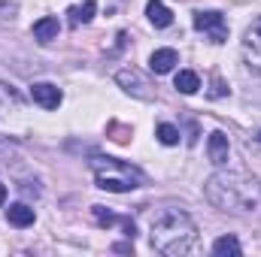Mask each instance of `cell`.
Returning <instances> with one entry per match:
<instances>
[{
	"instance_id": "obj_4",
	"label": "cell",
	"mask_w": 261,
	"mask_h": 257,
	"mask_svg": "<svg viewBox=\"0 0 261 257\" xmlns=\"http://www.w3.org/2000/svg\"><path fill=\"white\" fill-rule=\"evenodd\" d=\"M195 27L200 34H206L213 43H225L228 40V21L216 9H200V12H195Z\"/></svg>"
},
{
	"instance_id": "obj_12",
	"label": "cell",
	"mask_w": 261,
	"mask_h": 257,
	"mask_svg": "<svg viewBox=\"0 0 261 257\" xmlns=\"http://www.w3.org/2000/svg\"><path fill=\"white\" fill-rule=\"evenodd\" d=\"M58 30H61V24H58V18H52V15H46V18H40V21L34 24V37H37L40 43L58 40Z\"/></svg>"
},
{
	"instance_id": "obj_5",
	"label": "cell",
	"mask_w": 261,
	"mask_h": 257,
	"mask_svg": "<svg viewBox=\"0 0 261 257\" xmlns=\"http://www.w3.org/2000/svg\"><path fill=\"white\" fill-rule=\"evenodd\" d=\"M116 82L128 91V94H134V97H140V100H152L155 94H152V85L146 82V76L140 73V70H119L116 73Z\"/></svg>"
},
{
	"instance_id": "obj_13",
	"label": "cell",
	"mask_w": 261,
	"mask_h": 257,
	"mask_svg": "<svg viewBox=\"0 0 261 257\" xmlns=\"http://www.w3.org/2000/svg\"><path fill=\"white\" fill-rule=\"evenodd\" d=\"M6 221L15 224V227H31V224H34V209L24 206V203H12V206L6 209Z\"/></svg>"
},
{
	"instance_id": "obj_2",
	"label": "cell",
	"mask_w": 261,
	"mask_h": 257,
	"mask_svg": "<svg viewBox=\"0 0 261 257\" xmlns=\"http://www.w3.org/2000/svg\"><path fill=\"white\" fill-rule=\"evenodd\" d=\"M149 242L155 251L161 254H189L197 245V227L195 221L179 212V209H164L161 215L152 218V230H149Z\"/></svg>"
},
{
	"instance_id": "obj_17",
	"label": "cell",
	"mask_w": 261,
	"mask_h": 257,
	"mask_svg": "<svg viewBox=\"0 0 261 257\" xmlns=\"http://www.w3.org/2000/svg\"><path fill=\"white\" fill-rule=\"evenodd\" d=\"M158 139L164 145H176L179 142V130L173 127V124H158Z\"/></svg>"
},
{
	"instance_id": "obj_11",
	"label": "cell",
	"mask_w": 261,
	"mask_h": 257,
	"mask_svg": "<svg viewBox=\"0 0 261 257\" xmlns=\"http://www.w3.org/2000/svg\"><path fill=\"white\" fill-rule=\"evenodd\" d=\"M146 15H149V21H152L155 27H170V24H173V12H170L161 0H149V3H146Z\"/></svg>"
},
{
	"instance_id": "obj_3",
	"label": "cell",
	"mask_w": 261,
	"mask_h": 257,
	"mask_svg": "<svg viewBox=\"0 0 261 257\" xmlns=\"http://www.w3.org/2000/svg\"><path fill=\"white\" fill-rule=\"evenodd\" d=\"M91 173H94L97 188L113 191V194H125L143 185V173L140 170H134L130 164H122L116 157H103V154L91 157Z\"/></svg>"
},
{
	"instance_id": "obj_1",
	"label": "cell",
	"mask_w": 261,
	"mask_h": 257,
	"mask_svg": "<svg viewBox=\"0 0 261 257\" xmlns=\"http://www.w3.org/2000/svg\"><path fill=\"white\" fill-rule=\"evenodd\" d=\"M206 200L222 212H258L261 185L246 173H213L203 185Z\"/></svg>"
},
{
	"instance_id": "obj_8",
	"label": "cell",
	"mask_w": 261,
	"mask_h": 257,
	"mask_svg": "<svg viewBox=\"0 0 261 257\" xmlns=\"http://www.w3.org/2000/svg\"><path fill=\"white\" fill-rule=\"evenodd\" d=\"M18 106H21V97L12 91V85L0 82V121H9L18 112Z\"/></svg>"
},
{
	"instance_id": "obj_16",
	"label": "cell",
	"mask_w": 261,
	"mask_h": 257,
	"mask_svg": "<svg viewBox=\"0 0 261 257\" xmlns=\"http://www.w3.org/2000/svg\"><path fill=\"white\" fill-rule=\"evenodd\" d=\"M240 251L243 248H240V242L234 236H222V239L213 242V254H219V257H237Z\"/></svg>"
},
{
	"instance_id": "obj_10",
	"label": "cell",
	"mask_w": 261,
	"mask_h": 257,
	"mask_svg": "<svg viewBox=\"0 0 261 257\" xmlns=\"http://www.w3.org/2000/svg\"><path fill=\"white\" fill-rule=\"evenodd\" d=\"M206 151H210V160L216 167H222L228 160V136L222 130H213L210 133V142H206Z\"/></svg>"
},
{
	"instance_id": "obj_19",
	"label": "cell",
	"mask_w": 261,
	"mask_h": 257,
	"mask_svg": "<svg viewBox=\"0 0 261 257\" xmlns=\"http://www.w3.org/2000/svg\"><path fill=\"white\" fill-rule=\"evenodd\" d=\"M3 200H6V185H0V206H3Z\"/></svg>"
},
{
	"instance_id": "obj_15",
	"label": "cell",
	"mask_w": 261,
	"mask_h": 257,
	"mask_svg": "<svg viewBox=\"0 0 261 257\" xmlns=\"http://www.w3.org/2000/svg\"><path fill=\"white\" fill-rule=\"evenodd\" d=\"M94 9H97L94 0H85L82 6H73V9H70V24H73V27H76V24H88V21L94 18Z\"/></svg>"
},
{
	"instance_id": "obj_9",
	"label": "cell",
	"mask_w": 261,
	"mask_h": 257,
	"mask_svg": "<svg viewBox=\"0 0 261 257\" xmlns=\"http://www.w3.org/2000/svg\"><path fill=\"white\" fill-rule=\"evenodd\" d=\"M176 64H179V55H176L173 49H155V52H152V58H149V67H152V73H158V76L170 73V70H173Z\"/></svg>"
},
{
	"instance_id": "obj_14",
	"label": "cell",
	"mask_w": 261,
	"mask_h": 257,
	"mask_svg": "<svg viewBox=\"0 0 261 257\" xmlns=\"http://www.w3.org/2000/svg\"><path fill=\"white\" fill-rule=\"evenodd\" d=\"M173 88L182 91V94H195L197 88H200V79H197L195 70H179L176 79H173Z\"/></svg>"
},
{
	"instance_id": "obj_6",
	"label": "cell",
	"mask_w": 261,
	"mask_h": 257,
	"mask_svg": "<svg viewBox=\"0 0 261 257\" xmlns=\"http://www.w3.org/2000/svg\"><path fill=\"white\" fill-rule=\"evenodd\" d=\"M243 58H246V64L252 67L255 73H261V18L252 21V27L243 37Z\"/></svg>"
},
{
	"instance_id": "obj_18",
	"label": "cell",
	"mask_w": 261,
	"mask_h": 257,
	"mask_svg": "<svg viewBox=\"0 0 261 257\" xmlns=\"http://www.w3.org/2000/svg\"><path fill=\"white\" fill-rule=\"evenodd\" d=\"M94 218L100 221V224H116V215H110V212H103V206H94Z\"/></svg>"
},
{
	"instance_id": "obj_7",
	"label": "cell",
	"mask_w": 261,
	"mask_h": 257,
	"mask_svg": "<svg viewBox=\"0 0 261 257\" xmlns=\"http://www.w3.org/2000/svg\"><path fill=\"white\" fill-rule=\"evenodd\" d=\"M31 97H34V103L43 106V109H58V106H61V91H58V85H52V82H37V85H31Z\"/></svg>"
},
{
	"instance_id": "obj_20",
	"label": "cell",
	"mask_w": 261,
	"mask_h": 257,
	"mask_svg": "<svg viewBox=\"0 0 261 257\" xmlns=\"http://www.w3.org/2000/svg\"><path fill=\"white\" fill-rule=\"evenodd\" d=\"M258 142H261V133H258Z\"/></svg>"
}]
</instances>
